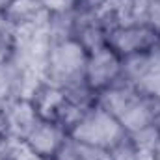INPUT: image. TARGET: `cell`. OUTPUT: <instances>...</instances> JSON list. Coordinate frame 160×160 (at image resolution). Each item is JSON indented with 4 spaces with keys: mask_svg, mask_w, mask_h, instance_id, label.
<instances>
[{
    "mask_svg": "<svg viewBox=\"0 0 160 160\" xmlns=\"http://www.w3.org/2000/svg\"><path fill=\"white\" fill-rule=\"evenodd\" d=\"M97 104L119 121L127 134H134L155 125L160 101L140 93L125 80H119L116 86L97 95Z\"/></svg>",
    "mask_w": 160,
    "mask_h": 160,
    "instance_id": "6da1fadb",
    "label": "cell"
},
{
    "mask_svg": "<svg viewBox=\"0 0 160 160\" xmlns=\"http://www.w3.org/2000/svg\"><path fill=\"white\" fill-rule=\"evenodd\" d=\"M89 52L75 38L54 41L50 45L45 67L43 82H48L63 91H69L80 84H86L84 73Z\"/></svg>",
    "mask_w": 160,
    "mask_h": 160,
    "instance_id": "7a4b0ae2",
    "label": "cell"
},
{
    "mask_svg": "<svg viewBox=\"0 0 160 160\" xmlns=\"http://www.w3.org/2000/svg\"><path fill=\"white\" fill-rule=\"evenodd\" d=\"M127 136L128 134L123 128V125L97 102L84 110V114L69 132V138L80 143H88L106 151L116 149L121 142L127 140Z\"/></svg>",
    "mask_w": 160,
    "mask_h": 160,
    "instance_id": "3957f363",
    "label": "cell"
},
{
    "mask_svg": "<svg viewBox=\"0 0 160 160\" xmlns=\"http://www.w3.org/2000/svg\"><path fill=\"white\" fill-rule=\"evenodd\" d=\"M106 45L121 60L151 52L160 47V32L145 21L128 22L106 32Z\"/></svg>",
    "mask_w": 160,
    "mask_h": 160,
    "instance_id": "277c9868",
    "label": "cell"
},
{
    "mask_svg": "<svg viewBox=\"0 0 160 160\" xmlns=\"http://www.w3.org/2000/svg\"><path fill=\"white\" fill-rule=\"evenodd\" d=\"M121 80L136 88L140 93L160 101V47L151 52L125 58Z\"/></svg>",
    "mask_w": 160,
    "mask_h": 160,
    "instance_id": "5b68a950",
    "label": "cell"
},
{
    "mask_svg": "<svg viewBox=\"0 0 160 160\" xmlns=\"http://www.w3.org/2000/svg\"><path fill=\"white\" fill-rule=\"evenodd\" d=\"M121 75H123V60L108 45H102L89 52L84 80L95 95L116 86L121 80Z\"/></svg>",
    "mask_w": 160,
    "mask_h": 160,
    "instance_id": "8992f818",
    "label": "cell"
},
{
    "mask_svg": "<svg viewBox=\"0 0 160 160\" xmlns=\"http://www.w3.org/2000/svg\"><path fill=\"white\" fill-rule=\"evenodd\" d=\"M69 134L56 123L52 121H45L39 119L32 130L28 132V136L22 140L36 155H39L41 158L45 160H52L58 151L63 147V143L67 142Z\"/></svg>",
    "mask_w": 160,
    "mask_h": 160,
    "instance_id": "52a82bcc",
    "label": "cell"
},
{
    "mask_svg": "<svg viewBox=\"0 0 160 160\" xmlns=\"http://www.w3.org/2000/svg\"><path fill=\"white\" fill-rule=\"evenodd\" d=\"M4 119L9 140L22 142L32 130V127L39 121V118L28 97H17L4 102Z\"/></svg>",
    "mask_w": 160,
    "mask_h": 160,
    "instance_id": "ba28073f",
    "label": "cell"
},
{
    "mask_svg": "<svg viewBox=\"0 0 160 160\" xmlns=\"http://www.w3.org/2000/svg\"><path fill=\"white\" fill-rule=\"evenodd\" d=\"M0 160H6V155H4L2 151H0Z\"/></svg>",
    "mask_w": 160,
    "mask_h": 160,
    "instance_id": "9c48e42d",
    "label": "cell"
}]
</instances>
